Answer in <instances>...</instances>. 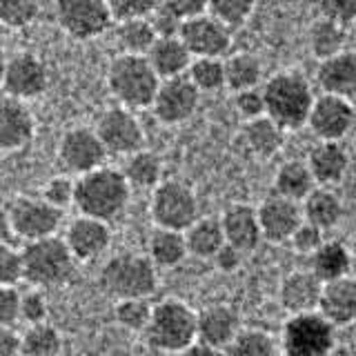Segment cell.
I'll use <instances>...</instances> for the list:
<instances>
[{
  "label": "cell",
  "instance_id": "1",
  "mask_svg": "<svg viewBox=\"0 0 356 356\" xmlns=\"http://www.w3.org/2000/svg\"><path fill=\"white\" fill-rule=\"evenodd\" d=\"M265 116L283 131H296L307 125L309 109L314 105V92L307 78L296 70L276 72L261 87Z\"/></svg>",
  "mask_w": 356,
  "mask_h": 356
},
{
  "label": "cell",
  "instance_id": "2",
  "mask_svg": "<svg viewBox=\"0 0 356 356\" xmlns=\"http://www.w3.org/2000/svg\"><path fill=\"white\" fill-rule=\"evenodd\" d=\"M131 200V187L125 176L116 167H100L76 178V196L74 205L81 211V216H89L96 220L109 222L125 214Z\"/></svg>",
  "mask_w": 356,
  "mask_h": 356
},
{
  "label": "cell",
  "instance_id": "3",
  "mask_svg": "<svg viewBox=\"0 0 356 356\" xmlns=\"http://www.w3.org/2000/svg\"><path fill=\"white\" fill-rule=\"evenodd\" d=\"M105 83L111 98L116 100V105L134 111V114L152 107L154 96L161 85L159 76L152 72L147 58L129 54H118L109 60Z\"/></svg>",
  "mask_w": 356,
  "mask_h": 356
},
{
  "label": "cell",
  "instance_id": "4",
  "mask_svg": "<svg viewBox=\"0 0 356 356\" xmlns=\"http://www.w3.org/2000/svg\"><path fill=\"white\" fill-rule=\"evenodd\" d=\"M98 287L116 303L131 298H149L159 287V270L145 254L120 252L100 267Z\"/></svg>",
  "mask_w": 356,
  "mask_h": 356
},
{
  "label": "cell",
  "instance_id": "5",
  "mask_svg": "<svg viewBox=\"0 0 356 356\" xmlns=\"http://www.w3.org/2000/svg\"><path fill=\"white\" fill-rule=\"evenodd\" d=\"M147 348L181 354L196 343V309L181 298H163L152 307V318L143 332Z\"/></svg>",
  "mask_w": 356,
  "mask_h": 356
},
{
  "label": "cell",
  "instance_id": "6",
  "mask_svg": "<svg viewBox=\"0 0 356 356\" xmlns=\"http://www.w3.org/2000/svg\"><path fill=\"white\" fill-rule=\"evenodd\" d=\"M22 252V281L33 289H54L72 283L76 261L63 238L51 236L44 241L27 243Z\"/></svg>",
  "mask_w": 356,
  "mask_h": 356
},
{
  "label": "cell",
  "instance_id": "7",
  "mask_svg": "<svg viewBox=\"0 0 356 356\" xmlns=\"http://www.w3.org/2000/svg\"><path fill=\"white\" fill-rule=\"evenodd\" d=\"M149 216L154 227L185 232L200 218L198 196L181 178H165L152 189Z\"/></svg>",
  "mask_w": 356,
  "mask_h": 356
},
{
  "label": "cell",
  "instance_id": "8",
  "mask_svg": "<svg viewBox=\"0 0 356 356\" xmlns=\"http://www.w3.org/2000/svg\"><path fill=\"white\" fill-rule=\"evenodd\" d=\"M337 345V330L318 312L289 316L278 339L281 356H330Z\"/></svg>",
  "mask_w": 356,
  "mask_h": 356
},
{
  "label": "cell",
  "instance_id": "9",
  "mask_svg": "<svg viewBox=\"0 0 356 356\" xmlns=\"http://www.w3.org/2000/svg\"><path fill=\"white\" fill-rule=\"evenodd\" d=\"M94 131L107 156H125L127 159V156L145 149V143H147V134H145L138 116L118 105L100 111Z\"/></svg>",
  "mask_w": 356,
  "mask_h": 356
},
{
  "label": "cell",
  "instance_id": "10",
  "mask_svg": "<svg viewBox=\"0 0 356 356\" xmlns=\"http://www.w3.org/2000/svg\"><path fill=\"white\" fill-rule=\"evenodd\" d=\"M5 209L9 214L14 236L27 243L51 238L63 227V211L47 205L40 196L20 194Z\"/></svg>",
  "mask_w": 356,
  "mask_h": 356
},
{
  "label": "cell",
  "instance_id": "11",
  "mask_svg": "<svg viewBox=\"0 0 356 356\" xmlns=\"http://www.w3.org/2000/svg\"><path fill=\"white\" fill-rule=\"evenodd\" d=\"M54 16L58 27L76 40H94L114 27L109 3L103 0H60Z\"/></svg>",
  "mask_w": 356,
  "mask_h": 356
},
{
  "label": "cell",
  "instance_id": "12",
  "mask_svg": "<svg viewBox=\"0 0 356 356\" xmlns=\"http://www.w3.org/2000/svg\"><path fill=\"white\" fill-rule=\"evenodd\" d=\"M58 163L67 176L81 178L94 170L105 167L107 152L100 145L94 127H72L58 140Z\"/></svg>",
  "mask_w": 356,
  "mask_h": 356
},
{
  "label": "cell",
  "instance_id": "13",
  "mask_svg": "<svg viewBox=\"0 0 356 356\" xmlns=\"http://www.w3.org/2000/svg\"><path fill=\"white\" fill-rule=\"evenodd\" d=\"M49 87V70L38 54L33 51H16L9 56L7 60V72L3 89L5 96H11L16 100H27L40 98Z\"/></svg>",
  "mask_w": 356,
  "mask_h": 356
},
{
  "label": "cell",
  "instance_id": "14",
  "mask_svg": "<svg viewBox=\"0 0 356 356\" xmlns=\"http://www.w3.org/2000/svg\"><path fill=\"white\" fill-rule=\"evenodd\" d=\"M356 122V109L352 100L321 94L309 109L307 127L318 143H341L352 131Z\"/></svg>",
  "mask_w": 356,
  "mask_h": 356
},
{
  "label": "cell",
  "instance_id": "15",
  "mask_svg": "<svg viewBox=\"0 0 356 356\" xmlns=\"http://www.w3.org/2000/svg\"><path fill=\"white\" fill-rule=\"evenodd\" d=\"M198 105V89L189 83L187 76H178L170 78V81H161L149 109L154 111L156 120L163 122V125H181L196 114Z\"/></svg>",
  "mask_w": 356,
  "mask_h": 356
},
{
  "label": "cell",
  "instance_id": "16",
  "mask_svg": "<svg viewBox=\"0 0 356 356\" xmlns=\"http://www.w3.org/2000/svg\"><path fill=\"white\" fill-rule=\"evenodd\" d=\"M192 58H222L232 49V31H227L207 11L192 20H185L178 31Z\"/></svg>",
  "mask_w": 356,
  "mask_h": 356
},
{
  "label": "cell",
  "instance_id": "17",
  "mask_svg": "<svg viewBox=\"0 0 356 356\" xmlns=\"http://www.w3.org/2000/svg\"><path fill=\"white\" fill-rule=\"evenodd\" d=\"M111 225L89 216H74L65 227V245L76 263H92L111 248Z\"/></svg>",
  "mask_w": 356,
  "mask_h": 356
},
{
  "label": "cell",
  "instance_id": "18",
  "mask_svg": "<svg viewBox=\"0 0 356 356\" xmlns=\"http://www.w3.org/2000/svg\"><path fill=\"white\" fill-rule=\"evenodd\" d=\"M256 216H259L261 238L274 245L289 243L294 232L303 225V209H300V205L276 194L267 196L256 207Z\"/></svg>",
  "mask_w": 356,
  "mask_h": 356
},
{
  "label": "cell",
  "instance_id": "19",
  "mask_svg": "<svg viewBox=\"0 0 356 356\" xmlns=\"http://www.w3.org/2000/svg\"><path fill=\"white\" fill-rule=\"evenodd\" d=\"M36 138V118L27 103L0 96V152H20Z\"/></svg>",
  "mask_w": 356,
  "mask_h": 356
},
{
  "label": "cell",
  "instance_id": "20",
  "mask_svg": "<svg viewBox=\"0 0 356 356\" xmlns=\"http://www.w3.org/2000/svg\"><path fill=\"white\" fill-rule=\"evenodd\" d=\"M241 330L238 312L225 303H214L196 312V343L211 350L222 352Z\"/></svg>",
  "mask_w": 356,
  "mask_h": 356
},
{
  "label": "cell",
  "instance_id": "21",
  "mask_svg": "<svg viewBox=\"0 0 356 356\" xmlns=\"http://www.w3.org/2000/svg\"><path fill=\"white\" fill-rule=\"evenodd\" d=\"M220 227L225 245L238 250L241 254H252L261 245V227L259 216H256V207L248 203H232L220 214Z\"/></svg>",
  "mask_w": 356,
  "mask_h": 356
},
{
  "label": "cell",
  "instance_id": "22",
  "mask_svg": "<svg viewBox=\"0 0 356 356\" xmlns=\"http://www.w3.org/2000/svg\"><path fill=\"white\" fill-rule=\"evenodd\" d=\"M321 289L323 283L309 270H296L283 278L278 298H281V305L289 316L312 314L318 309Z\"/></svg>",
  "mask_w": 356,
  "mask_h": 356
},
{
  "label": "cell",
  "instance_id": "23",
  "mask_svg": "<svg viewBox=\"0 0 356 356\" xmlns=\"http://www.w3.org/2000/svg\"><path fill=\"white\" fill-rule=\"evenodd\" d=\"M318 314L325 318L334 330L350 327L356 323V283L352 278L325 283L321 289Z\"/></svg>",
  "mask_w": 356,
  "mask_h": 356
},
{
  "label": "cell",
  "instance_id": "24",
  "mask_svg": "<svg viewBox=\"0 0 356 356\" xmlns=\"http://www.w3.org/2000/svg\"><path fill=\"white\" fill-rule=\"evenodd\" d=\"M305 165L314 178L316 187L339 185L350 170V154L343 143H316L309 149Z\"/></svg>",
  "mask_w": 356,
  "mask_h": 356
},
{
  "label": "cell",
  "instance_id": "25",
  "mask_svg": "<svg viewBox=\"0 0 356 356\" xmlns=\"http://www.w3.org/2000/svg\"><path fill=\"white\" fill-rule=\"evenodd\" d=\"M316 83L321 94L352 100L356 96V51L345 49L323 60L316 70Z\"/></svg>",
  "mask_w": 356,
  "mask_h": 356
},
{
  "label": "cell",
  "instance_id": "26",
  "mask_svg": "<svg viewBox=\"0 0 356 356\" xmlns=\"http://www.w3.org/2000/svg\"><path fill=\"white\" fill-rule=\"evenodd\" d=\"M152 72L159 76V81H170V78L185 76L189 65H192V56L178 36L172 38H156L152 49L145 54Z\"/></svg>",
  "mask_w": 356,
  "mask_h": 356
},
{
  "label": "cell",
  "instance_id": "27",
  "mask_svg": "<svg viewBox=\"0 0 356 356\" xmlns=\"http://www.w3.org/2000/svg\"><path fill=\"white\" fill-rule=\"evenodd\" d=\"M309 272L314 274L318 281L334 283L341 278L350 276V263H352V252L345 243L341 241H323L321 248L309 256Z\"/></svg>",
  "mask_w": 356,
  "mask_h": 356
},
{
  "label": "cell",
  "instance_id": "28",
  "mask_svg": "<svg viewBox=\"0 0 356 356\" xmlns=\"http://www.w3.org/2000/svg\"><path fill=\"white\" fill-rule=\"evenodd\" d=\"M300 209L307 225L321 229L323 234L337 227L343 218V200L330 187H314V192L300 203Z\"/></svg>",
  "mask_w": 356,
  "mask_h": 356
},
{
  "label": "cell",
  "instance_id": "29",
  "mask_svg": "<svg viewBox=\"0 0 356 356\" xmlns=\"http://www.w3.org/2000/svg\"><path fill=\"white\" fill-rule=\"evenodd\" d=\"M145 256L152 261L156 270L159 267L170 270V267L181 265L187 259V245L183 232L154 227L147 234V241H145Z\"/></svg>",
  "mask_w": 356,
  "mask_h": 356
},
{
  "label": "cell",
  "instance_id": "30",
  "mask_svg": "<svg viewBox=\"0 0 356 356\" xmlns=\"http://www.w3.org/2000/svg\"><path fill=\"white\" fill-rule=\"evenodd\" d=\"M183 236L187 245V256H194L200 261H211L225 245L220 220L214 216H200L183 232Z\"/></svg>",
  "mask_w": 356,
  "mask_h": 356
},
{
  "label": "cell",
  "instance_id": "31",
  "mask_svg": "<svg viewBox=\"0 0 356 356\" xmlns=\"http://www.w3.org/2000/svg\"><path fill=\"white\" fill-rule=\"evenodd\" d=\"M314 178H312L305 161H285L278 165L274 174V194L292 200V203H303V200L314 192Z\"/></svg>",
  "mask_w": 356,
  "mask_h": 356
},
{
  "label": "cell",
  "instance_id": "32",
  "mask_svg": "<svg viewBox=\"0 0 356 356\" xmlns=\"http://www.w3.org/2000/svg\"><path fill=\"white\" fill-rule=\"evenodd\" d=\"M120 174L125 176L127 185L134 189H154L163 181V161L159 154L149 149H140L125 159L120 167Z\"/></svg>",
  "mask_w": 356,
  "mask_h": 356
},
{
  "label": "cell",
  "instance_id": "33",
  "mask_svg": "<svg viewBox=\"0 0 356 356\" xmlns=\"http://www.w3.org/2000/svg\"><path fill=\"white\" fill-rule=\"evenodd\" d=\"M285 131L274 125V122L263 116L259 120L245 122L243 127V143L256 159H272L283 147Z\"/></svg>",
  "mask_w": 356,
  "mask_h": 356
},
{
  "label": "cell",
  "instance_id": "34",
  "mask_svg": "<svg viewBox=\"0 0 356 356\" xmlns=\"http://www.w3.org/2000/svg\"><path fill=\"white\" fill-rule=\"evenodd\" d=\"M222 63H225V87H229L234 94L259 89L263 81V63L256 54L238 51Z\"/></svg>",
  "mask_w": 356,
  "mask_h": 356
},
{
  "label": "cell",
  "instance_id": "35",
  "mask_svg": "<svg viewBox=\"0 0 356 356\" xmlns=\"http://www.w3.org/2000/svg\"><path fill=\"white\" fill-rule=\"evenodd\" d=\"M111 29H114V40L118 44L120 54L145 56L156 42V31L152 27L149 18L116 22Z\"/></svg>",
  "mask_w": 356,
  "mask_h": 356
},
{
  "label": "cell",
  "instance_id": "36",
  "mask_svg": "<svg viewBox=\"0 0 356 356\" xmlns=\"http://www.w3.org/2000/svg\"><path fill=\"white\" fill-rule=\"evenodd\" d=\"M63 354V334L51 323L27 325L20 334V356H60Z\"/></svg>",
  "mask_w": 356,
  "mask_h": 356
},
{
  "label": "cell",
  "instance_id": "37",
  "mask_svg": "<svg viewBox=\"0 0 356 356\" xmlns=\"http://www.w3.org/2000/svg\"><path fill=\"white\" fill-rule=\"evenodd\" d=\"M222 356H281V348H278V341L270 332L259 327H245L222 350Z\"/></svg>",
  "mask_w": 356,
  "mask_h": 356
},
{
  "label": "cell",
  "instance_id": "38",
  "mask_svg": "<svg viewBox=\"0 0 356 356\" xmlns=\"http://www.w3.org/2000/svg\"><path fill=\"white\" fill-rule=\"evenodd\" d=\"M345 40H348L345 27L327 18H316L309 29V49L314 54V58H318L321 63L345 51Z\"/></svg>",
  "mask_w": 356,
  "mask_h": 356
},
{
  "label": "cell",
  "instance_id": "39",
  "mask_svg": "<svg viewBox=\"0 0 356 356\" xmlns=\"http://www.w3.org/2000/svg\"><path fill=\"white\" fill-rule=\"evenodd\" d=\"M185 76L198 94H214L225 87V63L222 58H192Z\"/></svg>",
  "mask_w": 356,
  "mask_h": 356
},
{
  "label": "cell",
  "instance_id": "40",
  "mask_svg": "<svg viewBox=\"0 0 356 356\" xmlns=\"http://www.w3.org/2000/svg\"><path fill=\"white\" fill-rule=\"evenodd\" d=\"M254 3L250 0H214L207 3V14L218 20L227 31L241 29L254 14Z\"/></svg>",
  "mask_w": 356,
  "mask_h": 356
},
{
  "label": "cell",
  "instance_id": "41",
  "mask_svg": "<svg viewBox=\"0 0 356 356\" xmlns=\"http://www.w3.org/2000/svg\"><path fill=\"white\" fill-rule=\"evenodd\" d=\"M40 16L36 0H0V25L11 31L31 27Z\"/></svg>",
  "mask_w": 356,
  "mask_h": 356
},
{
  "label": "cell",
  "instance_id": "42",
  "mask_svg": "<svg viewBox=\"0 0 356 356\" xmlns=\"http://www.w3.org/2000/svg\"><path fill=\"white\" fill-rule=\"evenodd\" d=\"M152 303L149 298H131V300H118L114 305V318L116 323L127 332H145L152 318Z\"/></svg>",
  "mask_w": 356,
  "mask_h": 356
},
{
  "label": "cell",
  "instance_id": "43",
  "mask_svg": "<svg viewBox=\"0 0 356 356\" xmlns=\"http://www.w3.org/2000/svg\"><path fill=\"white\" fill-rule=\"evenodd\" d=\"M74 196H76V178L67 176V174H58V176L49 178L40 189V198L58 211H65L67 207H72Z\"/></svg>",
  "mask_w": 356,
  "mask_h": 356
},
{
  "label": "cell",
  "instance_id": "44",
  "mask_svg": "<svg viewBox=\"0 0 356 356\" xmlns=\"http://www.w3.org/2000/svg\"><path fill=\"white\" fill-rule=\"evenodd\" d=\"M49 316V303L42 289H29V292H20V321L27 325H38V323H47Z\"/></svg>",
  "mask_w": 356,
  "mask_h": 356
},
{
  "label": "cell",
  "instance_id": "45",
  "mask_svg": "<svg viewBox=\"0 0 356 356\" xmlns=\"http://www.w3.org/2000/svg\"><path fill=\"white\" fill-rule=\"evenodd\" d=\"M159 7L156 0H114L109 3L111 20L125 22V20H140V18H152V14Z\"/></svg>",
  "mask_w": 356,
  "mask_h": 356
},
{
  "label": "cell",
  "instance_id": "46",
  "mask_svg": "<svg viewBox=\"0 0 356 356\" xmlns=\"http://www.w3.org/2000/svg\"><path fill=\"white\" fill-rule=\"evenodd\" d=\"M22 281V252L11 243L0 245V285L16 287Z\"/></svg>",
  "mask_w": 356,
  "mask_h": 356
},
{
  "label": "cell",
  "instance_id": "47",
  "mask_svg": "<svg viewBox=\"0 0 356 356\" xmlns=\"http://www.w3.org/2000/svg\"><path fill=\"white\" fill-rule=\"evenodd\" d=\"M234 107H236V114L245 122L263 118L265 116V103H263L261 89H248V92L234 94Z\"/></svg>",
  "mask_w": 356,
  "mask_h": 356
},
{
  "label": "cell",
  "instance_id": "48",
  "mask_svg": "<svg viewBox=\"0 0 356 356\" xmlns=\"http://www.w3.org/2000/svg\"><path fill=\"white\" fill-rule=\"evenodd\" d=\"M321 18H327L337 25L348 29L350 22L356 20V3L354 0H327V3L318 5Z\"/></svg>",
  "mask_w": 356,
  "mask_h": 356
},
{
  "label": "cell",
  "instance_id": "49",
  "mask_svg": "<svg viewBox=\"0 0 356 356\" xmlns=\"http://www.w3.org/2000/svg\"><path fill=\"white\" fill-rule=\"evenodd\" d=\"M18 321H20L18 287L0 285V327H14Z\"/></svg>",
  "mask_w": 356,
  "mask_h": 356
},
{
  "label": "cell",
  "instance_id": "50",
  "mask_svg": "<svg viewBox=\"0 0 356 356\" xmlns=\"http://www.w3.org/2000/svg\"><path fill=\"white\" fill-rule=\"evenodd\" d=\"M323 241H325V236H323V232L316 229V227H312V225H307V222L303 220V225H300V227L294 232V236L289 238V245L294 248V252L312 256V254H314V252L321 248V245H323Z\"/></svg>",
  "mask_w": 356,
  "mask_h": 356
},
{
  "label": "cell",
  "instance_id": "51",
  "mask_svg": "<svg viewBox=\"0 0 356 356\" xmlns=\"http://www.w3.org/2000/svg\"><path fill=\"white\" fill-rule=\"evenodd\" d=\"M149 22H152V27L156 31V38H172V36H178V31H181V25H183V22L178 20L163 3H159V7H156V11L152 14Z\"/></svg>",
  "mask_w": 356,
  "mask_h": 356
},
{
  "label": "cell",
  "instance_id": "52",
  "mask_svg": "<svg viewBox=\"0 0 356 356\" xmlns=\"http://www.w3.org/2000/svg\"><path fill=\"white\" fill-rule=\"evenodd\" d=\"M163 5L170 9L181 22L192 20V18H196V16L205 14V11H207L205 0H167V3H163Z\"/></svg>",
  "mask_w": 356,
  "mask_h": 356
},
{
  "label": "cell",
  "instance_id": "53",
  "mask_svg": "<svg viewBox=\"0 0 356 356\" xmlns=\"http://www.w3.org/2000/svg\"><path fill=\"white\" fill-rule=\"evenodd\" d=\"M243 256H245V254H241L238 250L229 248V245H222V248L218 250V254H216L211 261L216 263V267H218L220 272L232 274V272H236L238 267H241V263H243Z\"/></svg>",
  "mask_w": 356,
  "mask_h": 356
},
{
  "label": "cell",
  "instance_id": "54",
  "mask_svg": "<svg viewBox=\"0 0 356 356\" xmlns=\"http://www.w3.org/2000/svg\"><path fill=\"white\" fill-rule=\"evenodd\" d=\"M0 356H20V334L14 327H0Z\"/></svg>",
  "mask_w": 356,
  "mask_h": 356
},
{
  "label": "cell",
  "instance_id": "55",
  "mask_svg": "<svg viewBox=\"0 0 356 356\" xmlns=\"http://www.w3.org/2000/svg\"><path fill=\"white\" fill-rule=\"evenodd\" d=\"M14 238V229H11V220L5 207H0V245L11 243Z\"/></svg>",
  "mask_w": 356,
  "mask_h": 356
},
{
  "label": "cell",
  "instance_id": "56",
  "mask_svg": "<svg viewBox=\"0 0 356 356\" xmlns=\"http://www.w3.org/2000/svg\"><path fill=\"white\" fill-rule=\"evenodd\" d=\"M176 356H222V352L211 350V348H207V345L194 343V345H189L187 350H183L181 354H176Z\"/></svg>",
  "mask_w": 356,
  "mask_h": 356
},
{
  "label": "cell",
  "instance_id": "57",
  "mask_svg": "<svg viewBox=\"0 0 356 356\" xmlns=\"http://www.w3.org/2000/svg\"><path fill=\"white\" fill-rule=\"evenodd\" d=\"M7 60H9V56L0 49V87H3V81H5V72H7Z\"/></svg>",
  "mask_w": 356,
  "mask_h": 356
},
{
  "label": "cell",
  "instance_id": "58",
  "mask_svg": "<svg viewBox=\"0 0 356 356\" xmlns=\"http://www.w3.org/2000/svg\"><path fill=\"white\" fill-rule=\"evenodd\" d=\"M143 356H176V354L165 352V350H156V348H145Z\"/></svg>",
  "mask_w": 356,
  "mask_h": 356
},
{
  "label": "cell",
  "instance_id": "59",
  "mask_svg": "<svg viewBox=\"0 0 356 356\" xmlns=\"http://www.w3.org/2000/svg\"><path fill=\"white\" fill-rule=\"evenodd\" d=\"M330 356H354L352 354V350L350 348H345V345H337V348L332 350V354Z\"/></svg>",
  "mask_w": 356,
  "mask_h": 356
},
{
  "label": "cell",
  "instance_id": "60",
  "mask_svg": "<svg viewBox=\"0 0 356 356\" xmlns=\"http://www.w3.org/2000/svg\"><path fill=\"white\" fill-rule=\"evenodd\" d=\"M350 252H352V263H350V278L356 283V245L354 248H350Z\"/></svg>",
  "mask_w": 356,
  "mask_h": 356
}]
</instances>
